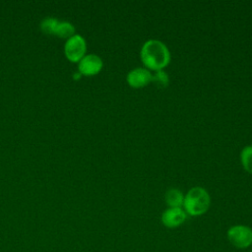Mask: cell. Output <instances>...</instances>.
Returning <instances> with one entry per match:
<instances>
[{
    "instance_id": "cell-1",
    "label": "cell",
    "mask_w": 252,
    "mask_h": 252,
    "mask_svg": "<svg viewBox=\"0 0 252 252\" xmlns=\"http://www.w3.org/2000/svg\"><path fill=\"white\" fill-rule=\"evenodd\" d=\"M141 61L150 71L163 70L170 62V52L167 46L158 39H148L140 50Z\"/></svg>"
},
{
    "instance_id": "cell-2",
    "label": "cell",
    "mask_w": 252,
    "mask_h": 252,
    "mask_svg": "<svg viewBox=\"0 0 252 252\" xmlns=\"http://www.w3.org/2000/svg\"><path fill=\"white\" fill-rule=\"evenodd\" d=\"M211 206V197L208 191L201 187L195 186L188 190L184 195L183 210L185 213L192 217L204 215Z\"/></svg>"
},
{
    "instance_id": "cell-3",
    "label": "cell",
    "mask_w": 252,
    "mask_h": 252,
    "mask_svg": "<svg viewBox=\"0 0 252 252\" xmlns=\"http://www.w3.org/2000/svg\"><path fill=\"white\" fill-rule=\"evenodd\" d=\"M228 241L238 249H246L252 244V228L245 224H235L226 232Z\"/></svg>"
},
{
    "instance_id": "cell-4",
    "label": "cell",
    "mask_w": 252,
    "mask_h": 252,
    "mask_svg": "<svg viewBox=\"0 0 252 252\" xmlns=\"http://www.w3.org/2000/svg\"><path fill=\"white\" fill-rule=\"evenodd\" d=\"M87 52L86 39L81 35L75 33L66 39L64 45V53L67 59L71 62H79Z\"/></svg>"
},
{
    "instance_id": "cell-5",
    "label": "cell",
    "mask_w": 252,
    "mask_h": 252,
    "mask_svg": "<svg viewBox=\"0 0 252 252\" xmlns=\"http://www.w3.org/2000/svg\"><path fill=\"white\" fill-rule=\"evenodd\" d=\"M78 72L84 76H94L98 74L102 67V59L96 54H86L78 62Z\"/></svg>"
},
{
    "instance_id": "cell-6",
    "label": "cell",
    "mask_w": 252,
    "mask_h": 252,
    "mask_svg": "<svg viewBox=\"0 0 252 252\" xmlns=\"http://www.w3.org/2000/svg\"><path fill=\"white\" fill-rule=\"evenodd\" d=\"M153 74L145 67H137L130 70L126 76L127 84L133 89H141L152 82Z\"/></svg>"
},
{
    "instance_id": "cell-7",
    "label": "cell",
    "mask_w": 252,
    "mask_h": 252,
    "mask_svg": "<svg viewBox=\"0 0 252 252\" xmlns=\"http://www.w3.org/2000/svg\"><path fill=\"white\" fill-rule=\"evenodd\" d=\"M187 219L183 208H167L161 214L160 220L165 227L175 228L180 226Z\"/></svg>"
},
{
    "instance_id": "cell-8",
    "label": "cell",
    "mask_w": 252,
    "mask_h": 252,
    "mask_svg": "<svg viewBox=\"0 0 252 252\" xmlns=\"http://www.w3.org/2000/svg\"><path fill=\"white\" fill-rule=\"evenodd\" d=\"M164 200L168 208H182L184 195L177 188H170L165 192Z\"/></svg>"
},
{
    "instance_id": "cell-9",
    "label": "cell",
    "mask_w": 252,
    "mask_h": 252,
    "mask_svg": "<svg viewBox=\"0 0 252 252\" xmlns=\"http://www.w3.org/2000/svg\"><path fill=\"white\" fill-rule=\"evenodd\" d=\"M53 34L68 39L69 37L75 34V27L70 22L58 21Z\"/></svg>"
},
{
    "instance_id": "cell-10",
    "label": "cell",
    "mask_w": 252,
    "mask_h": 252,
    "mask_svg": "<svg viewBox=\"0 0 252 252\" xmlns=\"http://www.w3.org/2000/svg\"><path fill=\"white\" fill-rule=\"evenodd\" d=\"M240 162L244 170L252 174V145L245 146L240 152Z\"/></svg>"
},
{
    "instance_id": "cell-11",
    "label": "cell",
    "mask_w": 252,
    "mask_h": 252,
    "mask_svg": "<svg viewBox=\"0 0 252 252\" xmlns=\"http://www.w3.org/2000/svg\"><path fill=\"white\" fill-rule=\"evenodd\" d=\"M152 82L155 83L158 88H165L169 83V77H168L167 73L164 72L163 70L156 71L153 74Z\"/></svg>"
},
{
    "instance_id": "cell-12",
    "label": "cell",
    "mask_w": 252,
    "mask_h": 252,
    "mask_svg": "<svg viewBox=\"0 0 252 252\" xmlns=\"http://www.w3.org/2000/svg\"><path fill=\"white\" fill-rule=\"evenodd\" d=\"M59 20L55 19V18H45L41 24H40V29L42 30V32H44L45 33H48V34H53L54 32V30H55V27L57 25Z\"/></svg>"
},
{
    "instance_id": "cell-13",
    "label": "cell",
    "mask_w": 252,
    "mask_h": 252,
    "mask_svg": "<svg viewBox=\"0 0 252 252\" xmlns=\"http://www.w3.org/2000/svg\"><path fill=\"white\" fill-rule=\"evenodd\" d=\"M251 246H252V244H251ZM251 252H252V248H251Z\"/></svg>"
}]
</instances>
